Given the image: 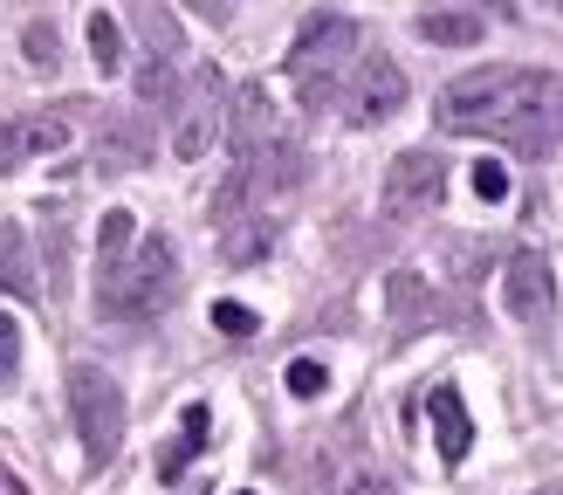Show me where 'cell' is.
Here are the masks:
<instances>
[{"label": "cell", "mask_w": 563, "mask_h": 495, "mask_svg": "<svg viewBox=\"0 0 563 495\" xmlns=\"http://www.w3.org/2000/svg\"><path fill=\"white\" fill-rule=\"evenodd\" d=\"M433 118L440 131H461V138H501L516 152H550L563 138V76L509 69V63L467 69L440 90Z\"/></svg>", "instance_id": "1"}, {"label": "cell", "mask_w": 563, "mask_h": 495, "mask_svg": "<svg viewBox=\"0 0 563 495\" xmlns=\"http://www.w3.org/2000/svg\"><path fill=\"white\" fill-rule=\"evenodd\" d=\"M173 296H179V248L165 234H145L137 255L110 262L97 275V310L118 317V323H145L158 310H173Z\"/></svg>", "instance_id": "2"}, {"label": "cell", "mask_w": 563, "mask_h": 495, "mask_svg": "<svg viewBox=\"0 0 563 495\" xmlns=\"http://www.w3.org/2000/svg\"><path fill=\"white\" fill-rule=\"evenodd\" d=\"M351 69H357V21H344V14L302 21V35L289 48V82H296L302 110H330L336 97H344Z\"/></svg>", "instance_id": "3"}, {"label": "cell", "mask_w": 563, "mask_h": 495, "mask_svg": "<svg viewBox=\"0 0 563 495\" xmlns=\"http://www.w3.org/2000/svg\"><path fill=\"white\" fill-rule=\"evenodd\" d=\"M69 413H76V440H82V468H103L124 448V385L110 372L76 365L69 372Z\"/></svg>", "instance_id": "4"}, {"label": "cell", "mask_w": 563, "mask_h": 495, "mask_svg": "<svg viewBox=\"0 0 563 495\" xmlns=\"http://www.w3.org/2000/svg\"><path fill=\"white\" fill-rule=\"evenodd\" d=\"M69 145H76V103L21 110V118L0 131V165H35L48 152H69Z\"/></svg>", "instance_id": "5"}, {"label": "cell", "mask_w": 563, "mask_h": 495, "mask_svg": "<svg viewBox=\"0 0 563 495\" xmlns=\"http://www.w3.org/2000/svg\"><path fill=\"white\" fill-rule=\"evenodd\" d=\"M220 118H228V90H220V69H200L192 76V90H179V131H173V152L192 165L213 152L220 138Z\"/></svg>", "instance_id": "6"}, {"label": "cell", "mask_w": 563, "mask_h": 495, "mask_svg": "<svg viewBox=\"0 0 563 495\" xmlns=\"http://www.w3.org/2000/svg\"><path fill=\"white\" fill-rule=\"evenodd\" d=\"M446 193V158L440 152H399L385 165V213H433Z\"/></svg>", "instance_id": "7"}, {"label": "cell", "mask_w": 563, "mask_h": 495, "mask_svg": "<svg viewBox=\"0 0 563 495\" xmlns=\"http://www.w3.org/2000/svg\"><path fill=\"white\" fill-rule=\"evenodd\" d=\"M406 110V69L391 63V55H364L351 69V118L357 124H385Z\"/></svg>", "instance_id": "8"}, {"label": "cell", "mask_w": 563, "mask_h": 495, "mask_svg": "<svg viewBox=\"0 0 563 495\" xmlns=\"http://www.w3.org/2000/svg\"><path fill=\"white\" fill-rule=\"evenodd\" d=\"M501 302H509V317H522V323H543L556 310V275L537 248L509 255V268H501Z\"/></svg>", "instance_id": "9"}, {"label": "cell", "mask_w": 563, "mask_h": 495, "mask_svg": "<svg viewBox=\"0 0 563 495\" xmlns=\"http://www.w3.org/2000/svg\"><path fill=\"white\" fill-rule=\"evenodd\" d=\"M228 124H234V158H262L275 138H282V124H275V103H268V90L262 82H247V90H234V103H228Z\"/></svg>", "instance_id": "10"}, {"label": "cell", "mask_w": 563, "mask_h": 495, "mask_svg": "<svg viewBox=\"0 0 563 495\" xmlns=\"http://www.w3.org/2000/svg\"><path fill=\"white\" fill-rule=\"evenodd\" d=\"M152 158V138L137 118H103L97 124V173H137Z\"/></svg>", "instance_id": "11"}, {"label": "cell", "mask_w": 563, "mask_h": 495, "mask_svg": "<svg viewBox=\"0 0 563 495\" xmlns=\"http://www.w3.org/2000/svg\"><path fill=\"white\" fill-rule=\"evenodd\" d=\"M427 420H433V440H440V461H467L474 420H467V406H461L454 385H433V393H427Z\"/></svg>", "instance_id": "12"}, {"label": "cell", "mask_w": 563, "mask_h": 495, "mask_svg": "<svg viewBox=\"0 0 563 495\" xmlns=\"http://www.w3.org/2000/svg\"><path fill=\"white\" fill-rule=\"evenodd\" d=\"M419 35H427V42H440V48H474V42L488 35V28H482V14L433 8V14H419Z\"/></svg>", "instance_id": "13"}, {"label": "cell", "mask_w": 563, "mask_h": 495, "mask_svg": "<svg viewBox=\"0 0 563 495\" xmlns=\"http://www.w3.org/2000/svg\"><path fill=\"white\" fill-rule=\"evenodd\" d=\"M0 289L8 296H35V268H27V241L8 213H0Z\"/></svg>", "instance_id": "14"}, {"label": "cell", "mask_w": 563, "mask_h": 495, "mask_svg": "<svg viewBox=\"0 0 563 495\" xmlns=\"http://www.w3.org/2000/svg\"><path fill=\"white\" fill-rule=\"evenodd\" d=\"M207 427H213V413H207V406H186V420H179V440H173V448L158 454V475H165V482H179V468H186L192 454L207 448Z\"/></svg>", "instance_id": "15"}, {"label": "cell", "mask_w": 563, "mask_h": 495, "mask_svg": "<svg viewBox=\"0 0 563 495\" xmlns=\"http://www.w3.org/2000/svg\"><path fill=\"white\" fill-rule=\"evenodd\" d=\"M137 103H145V110H173V103H179V69H173V55H145V63H137Z\"/></svg>", "instance_id": "16"}, {"label": "cell", "mask_w": 563, "mask_h": 495, "mask_svg": "<svg viewBox=\"0 0 563 495\" xmlns=\"http://www.w3.org/2000/svg\"><path fill=\"white\" fill-rule=\"evenodd\" d=\"M131 241H137V213H131V207H110V213L97 220V268L124 262V255H131Z\"/></svg>", "instance_id": "17"}, {"label": "cell", "mask_w": 563, "mask_h": 495, "mask_svg": "<svg viewBox=\"0 0 563 495\" xmlns=\"http://www.w3.org/2000/svg\"><path fill=\"white\" fill-rule=\"evenodd\" d=\"M21 55H27V69H35V76H48L55 63H63V35H55L48 21H27L21 28Z\"/></svg>", "instance_id": "18"}, {"label": "cell", "mask_w": 563, "mask_h": 495, "mask_svg": "<svg viewBox=\"0 0 563 495\" xmlns=\"http://www.w3.org/2000/svg\"><path fill=\"white\" fill-rule=\"evenodd\" d=\"M90 55H97L103 76L124 69V35H118V21H110V14H90Z\"/></svg>", "instance_id": "19"}, {"label": "cell", "mask_w": 563, "mask_h": 495, "mask_svg": "<svg viewBox=\"0 0 563 495\" xmlns=\"http://www.w3.org/2000/svg\"><path fill=\"white\" fill-rule=\"evenodd\" d=\"M385 296H391V317H419V310H427V283H419L412 268H399V275H391V283H385Z\"/></svg>", "instance_id": "20"}, {"label": "cell", "mask_w": 563, "mask_h": 495, "mask_svg": "<svg viewBox=\"0 0 563 495\" xmlns=\"http://www.w3.org/2000/svg\"><path fill=\"white\" fill-rule=\"evenodd\" d=\"M228 228H234V220H228ZM268 241H275L268 220H255V228H234V234H228V262H255V255H268Z\"/></svg>", "instance_id": "21"}, {"label": "cell", "mask_w": 563, "mask_h": 495, "mask_svg": "<svg viewBox=\"0 0 563 495\" xmlns=\"http://www.w3.org/2000/svg\"><path fill=\"white\" fill-rule=\"evenodd\" d=\"M213 330H228V338H255L262 317L247 310V302H213Z\"/></svg>", "instance_id": "22"}, {"label": "cell", "mask_w": 563, "mask_h": 495, "mask_svg": "<svg viewBox=\"0 0 563 495\" xmlns=\"http://www.w3.org/2000/svg\"><path fill=\"white\" fill-rule=\"evenodd\" d=\"M323 385H330V372L317 365V358H296V365H289V393H296V399H317Z\"/></svg>", "instance_id": "23"}, {"label": "cell", "mask_w": 563, "mask_h": 495, "mask_svg": "<svg viewBox=\"0 0 563 495\" xmlns=\"http://www.w3.org/2000/svg\"><path fill=\"white\" fill-rule=\"evenodd\" d=\"M474 193L495 207V200H509V165H495V158H482L474 165Z\"/></svg>", "instance_id": "24"}, {"label": "cell", "mask_w": 563, "mask_h": 495, "mask_svg": "<svg viewBox=\"0 0 563 495\" xmlns=\"http://www.w3.org/2000/svg\"><path fill=\"white\" fill-rule=\"evenodd\" d=\"M63 268H69V234H63V213H48V275L63 289Z\"/></svg>", "instance_id": "25"}, {"label": "cell", "mask_w": 563, "mask_h": 495, "mask_svg": "<svg viewBox=\"0 0 563 495\" xmlns=\"http://www.w3.org/2000/svg\"><path fill=\"white\" fill-rule=\"evenodd\" d=\"M14 365H21V323L0 310V378H14Z\"/></svg>", "instance_id": "26"}, {"label": "cell", "mask_w": 563, "mask_h": 495, "mask_svg": "<svg viewBox=\"0 0 563 495\" xmlns=\"http://www.w3.org/2000/svg\"><path fill=\"white\" fill-rule=\"evenodd\" d=\"M344 495H399V488H391V482H378V475H364V482H351Z\"/></svg>", "instance_id": "27"}, {"label": "cell", "mask_w": 563, "mask_h": 495, "mask_svg": "<svg viewBox=\"0 0 563 495\" xmlns=\"http://www.w3.org/2000/svg\"><path fill=\"white\" fill-rule=\"evenodd\" d=\"M241 495H255V488H241Z\"/></svg>", "instance_id": "28"}, {"label": "cell", "mask_w": 563, "mask_h": 495, "mask_svg": "<svg viewBox=\"0 0 563 495\" xmlns=\"http://www.w3.org/2000/svg\"><path fill=\"white\" fill-rule=\"evenodd\" d=\"M0 385H8V378H0Z\"/></svg>", "instance_id": "29"}]
</instances>
